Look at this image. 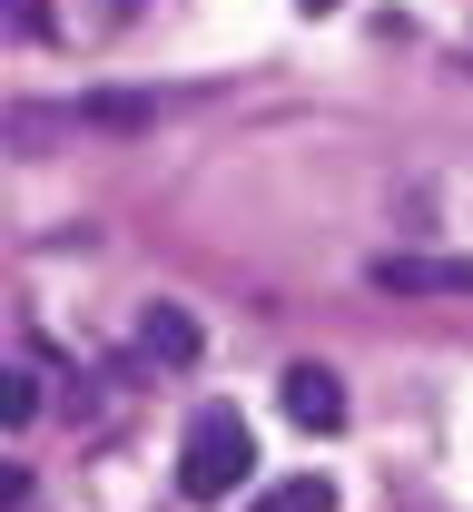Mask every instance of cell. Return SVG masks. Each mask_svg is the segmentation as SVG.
Returning a JSON list of instances; mask_svg holds the SVG:
<instances>
[{"mask_svg": "<svg viewBox=\"0 0 473 512\" xmlns=\"http://www.w3.org/2000/svg\"><path fill=\"white\" fill-rule=\"evenodd\" d=\"M247 473H257V434H247V414H237V404H207L198 434H188V453H178V493H188V503H227Z\"/></svg>", "mask_w": 473, "mask_h": 512, "instance_id": "1", "label": "cell"}, {"mask_svg": "<svg viewBox=\"0 0 473 512\" xmlns=\"http://www.w3.org/2000/svg\"><path fill=\"white\" fill-rule=\"evenodd\" d=\"M276 404H286L296 434H345V384H336V365H286V375H276Z\"/></svg>", "mask_w": 473, "mask_h": 512, "instance_id": "2", "label": "cell"}, {"mask_svg": "<svg viewBox=\"0 0 473 512\" xmlns=\"http://www.w3.org/2000/svg\"><path fill=\"white\" fill-rule=\"evenodd\" d=\"M247 512H336V483H326V473H286V483H267Z\"/></svg>", "mask_w": 473, "mask_h": 512, "instance_id": "5", "label": "cell"}, {"mask_svg": "<svg viewBox=\"0 0 473 512\" xmlns=\"http://www.w3.org/2000/svg\"><path fill=\"white\" fill-rule=\"evenodd\" d=\"M375 296H473V256H375Z\"/></svg>", "mask_w": 473, "mask_h": 512, "instance_id": "3", "label": "cell"}, {"mask_svg": "<svg viewBox=\"0 0 473 512\" xmlns=\"http://www.w3.org/2000/svg\"><path fill=\"white\" fill-rule=\"evenodd\" d=\"M306 10H336V0H306Z\"/></svg>", "mask_w": 473, "mask_h": 512, "instance_id": "8", "label": "cell"}, {"mask_svg": "<svg viewBox=\"0 0 473 512\" xmlns=\"http://www.w3.org/2000/svg\"><path fill=\"white\" fill-rule=\"evenodd\" d=\"M198 345H207V325L188 316V306H148V316H138V355H148V365H168V375H178V365H198Z\"/></svg>", "mask_w": 473, "mask_h": 512, "instance_id": "4", "label": "cell"}, {"mask_svg": "<svg viewBox=\"0 0 473 512\" xmlns=\"http://www.w3.org/2000/svg\"><path fill=\"white\" fill-rule=\"evenodd\" d=\"M30 414H40V375H30V365H10V375H0V424L20 434Z\"/></svg>", "mask_w": 473, "mask_h": 512, "instance_id": "7", "label": "cell"}, {"mask_svg": "<svg viewBox=\"0 0 473 512\" xmlns=\"http://www.w3.org/2000/svg\"><path fill=\"white\" fill-rule=\"evenodd\" d=\"M69 119H79V128H148V119H158V99H129V89H99V99H79Z\"/></svg>", "mask_w": 473, "mask_h": 512, "instance_id": "6", "label": "cell"}]
</instances>
